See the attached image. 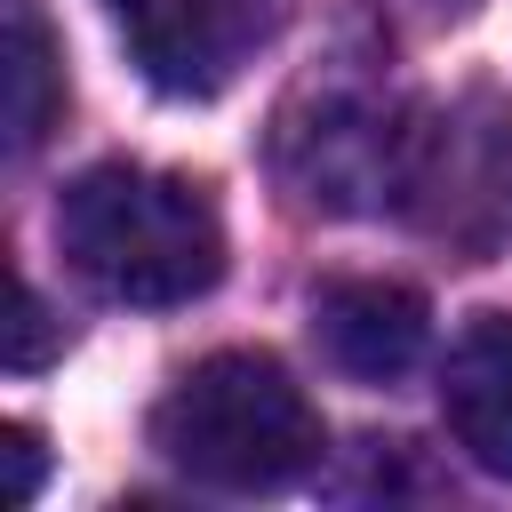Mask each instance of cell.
<instances>
[{
    "label": "cell",
    "instance_id": "cell-1",
    "mask_svg": "<svg viewBox=\"0 0 512 512\" xmlns=\"http://www.w3.org/2000/svg\"><path fill=\"white\" fill-rule=\"evenodd\" d=\"M56 240L96 296L144 304V312L192 304L224 280V216L208 184L136 168V160L80 168L56 200Z\"/></svg>",
    "mask_w": 512,
    "mask_h": 512
},
{
    "label": "cell",
    "instance_id": "cell-2",
    "mask_svg": "<svg viewBox=\"0 0 512 512\" xmlns=\"http://www.w3.org/2000/svg\"><path fill=\"white\" fill-rule=\"evenodd\" d=\"M152 448L200 488L264 496V488L304 480L328 440H320L304 384L272 352H208L200 368H184L160 392Z\"/></svg>",
    "mask_w": 512,
    "mask_h": 512
},
{
    "label": "cell",
    "instance_id": "cell-3",
    "mask_svg": "<svg viewBox=\"0 0 512 512\" xmlns=\"http://www.w3.org/2000/svg\"><path fill=\"white\" fill-rule=\"evenodd\" d=\"M392 200L432 240H448L464 256H488L512 232V104L472 88L456 104L408 112Z\"/></svg>",
    "mask_w": 512,
    "mask_h": 512
},
{
    "label": "cell",
    "instance_id": "cell-4",
    "mask_svg": "<svg viewBox=\"0 0 512 512\" xmlns=\"http://www.w3.org/2000/svg\"><path fill=\"white\" fill-rule=\"evenodd\" d=\"M128 56L168 96H216L264 48L272 0H104Z\"/></svg>",
    "mask_w": 512,
    "mask_h": 512
},
{
    "label": "cell",
    "instance_id": "cell-5",
    "mask_svg": "<svg viewBox=\"0 0 512 512\" xmlns=\"http://www.w3.org/2000/svg\"><path fill=\"white\" fill-rule=\"evenodd\" d=\"M312 336H320L328 368H344L360 384H384V376L416 368V352L432 336V312L400 280H336V288L312 296Z\"/></svg>",
    "mask_w": 512,
    "mask_h": 512
},
{
    "label": "cell",
    "instance_id": "cell-6",
    "mask_svg": "<svg viewBox=\"0 0 512 512\" xmlns=\"http://www.w3.org/2000/svg\"><path fill=\"white\" fill-rule=\"evenodd\" d=\"M440 416L456 432V448L512 480V320L504 312H480L456 344H448V368H440Z\"/></svg>",
    "mask_w": 512,
    "mask_h": 512
},
{
    "label": "cell",
    "instance_id": "cell-7",
    "mask_svg": "<svg viewBox=\"0 0 512 512\" xmlns=\"http://www.w3.org/2000/svg\"><path fill=\"white\" fill-rule=\"evenodd\" d=\"M56 120H64V64H56V40H48L40 8L16 0L8 8V144L32 152Z\"/></svg>",
    "mask_w": 512,
    "mask_h": 512
},
{
    "label": "cell",
    "instance_id": "cell-8",
    "mask_svg": "<svg viewBox=\"0 0 512 512\" xmlns=\"http://www.w3.org/2000/svg\"><path fill=\"white\" fill-rule=\"evenodd\" d=\"M16 344H8V368H40L48 360V312H40V296H32V280H16Z\"/></svg>",
    "mask_w": 512,
    "mask_h": 512
},
{
    "label": "cell",
    "instance_id": "cell-9",
    "mask_svg": "<svg viewBox=\"0 0 512 512\" xmlns=\"http://www.w3.org/2000/svg\"><path fill=\"white\" fill-rule=\"evenodd\" d=\"M0 456H8V504H32V488H40V432L32 424H8L0 432Z\"/></svg>",
    "mask_w": 512,
    "mask_h": 512
}]
</instances>
